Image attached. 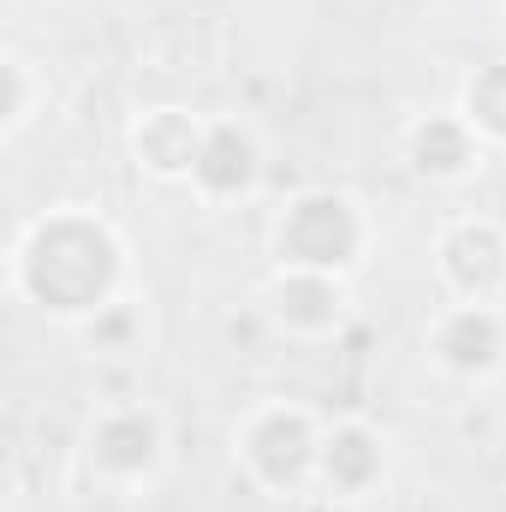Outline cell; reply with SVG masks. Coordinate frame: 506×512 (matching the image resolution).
<instances>
[{
  "instance_id": "7",
  "label": "cell",
  "mask_w": 506,
  "mask_h": 512,
  "mask_svg": "<svg viewBox=\"0 0 506 512\" xmlns=\"http://www.w3.org/2000/svg\"><path fill=\"white\" fill-rule=\"evenodd\" d=\"M203 137H209V131H197L191 114H179V108H155V114L137 126V155H143L161 179H179V173L197 167Z\"/></svg>"
},
{
  "instance_id": "5",
  "label": "cell",
  "mask_w": 506,
  "mask_h": 512,
  "mask_svg": "<svg viewBox=\"0 0 506 512\" xmlns=\"http://www.w3.org/2000/svg\"><path fill=\"white\" fill-rule=\"evenodd\" d=\"M435 358L459 376H477L501 358V316L489 304H459L453 316H441L435 328Z\"/></svg>"
},
{
  "instance_id": "1",
  "label": "cell",
  "mask_w": 506,
  "mask_h": 512,
  "mask_svg": "<svg viewBox=\"0 0 506 512\" xmlns=\"http://www.w3.org/2000/svg\"><path fill=\"white\" fill-rule=\"evenodd\" d=\"M114 280H120V245L96 215H48L18 245V286L54 316L102 310Z\"/></svg>"
},
{
  "instance_id": "6",
  "label": "cell",
  "mask_w": 506,
  "mask_h": 512,
  "mask_svg": "<svg viewBox=\"0 0 506 512\" xmlns=\"http://www.w3.org/2000/svg\"><path fill=\"white\" fill-rule=\"evenodd\" d=\"M161 459V423L149 411H114L96 429V465L108 477H143Z\"/></svg>"
},
{
  "instance_id": "3",
  "label": "cell",
  "mask_w": 506,
  "mask_h": 512,
  "mask_svg": "<svg viewBox=\"0 0 506 512\" xmlns=\"http://www.w3.org/2000/svg\"><path fill=\"white\" fill-rule=\"evenodd\" d=\"M316 459H322V441H316V429H310L304 411L274 405V411H262L251 429H245V465L256 471V483H268V489L304 483V471Z\"/></svg>"
},
{
  "instance_id": "9",
  "label": "cell",
  "mask_w": 506,
  "mask_h": 512,
  "mask_svg": "<svg viewBox=\"0 0 506 512\" xmlns=\"http://www.w3.org/2000/svg\"><path fill=\"white\" fill-rule=\"evenodd\" d=\"M191 179H197L203 191H215V197L245 191V185L256 179V143L239 126H215L209 137H203V155H197Z\"/></svg>"
},
{
  "instance_id": "10",
  "label": "cell",
  "mask_w": 506,
  "mask_h": 512,
  "mask_svg": "<svg viewBox=\"0 0 506 512\" xmlns=\"http://www.w3.org/2000/svg\"><path fill=\"white\" fill-rule=\"evenodd\" d=\"M322 471H328V483L334 489H346V495H358V489H370L381 471V447L370 429H334L328 441H322Z\"/></svg>"
},
{
  "instance_id": "2",
  "label": "cell",
  "mask_w": 506,
  "mask_h": 512,
  "mask_svg": "<svg viewBox=\"0 0 506 512\" xmlns=\"http://www.w3.org/2000/svg\"><path fill=\"white\" fill-rule=\"evenodd\" d=\"M364 227L358 209L346 197H298L280 221V256L286 268H310V274H334L346 262H358Z\"/></svg>"
},
{
  "instance_id": "8",
  "label": "cell",
  "mask_w": 506,
  "mask_h": 512,
  "mask_svg": "<svg viewBox=\"0 0 506 512\" xmlns=\"http://www.w3.org/2000/svg\"><path fill=\"white\" fill-rule=\"evenodd\" d=\"M274 310L286 328L298 334H322L340 322V286L334 274H310V268H286V280L274 286Z\"/></svg>"
},
{
  "instance_id": "4",
  "label": "cell",
  "mask_w": 506,
  "mask_h": 512,
  "mask_svg": "<svg viewBox=\"0 0 506 512\" xmlns=\"http://www.w3.org/2000/svg\"><path fill=\"white\" fill-rule=\"evenodd\" d=\"M441 280L471 298V304H489L495 286L506 280V233L489 221H465L441 239Z\"/></svg>"
},
{
  "instance_id": "11",
  "label": "cell",
  "mask_w": 506,
  "mask_h": 512,
  "mask_svg": "<svg viewBox=\"0 0 506 512\" xmlns=\"http://www.w3.org/2000/svg\"><path fill=\"white\" fill-rule=\"evenodd\" d=\"M411 161H417V173L459 179L471 167V126L465 120H423L411 131Z\"/></svg>"
},
{
  "instance_id": "12",
  "label": "cell",
  "mask_w": 506,
  "mask_h": 512,
  "mask_svg": "<svg viewBox=\"0 0 506 512\" xmlns=\"http://www.w3.org/2000/svg\"><path fill=\"white\" fill-rule=\"evenodd\" d=\"M465 126L506 143V60H489L471 84H465Z\"/></svg>"
}]
</instances>
